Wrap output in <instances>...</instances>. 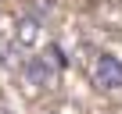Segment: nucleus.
Returning a JSON list of instances; mask_svg holds the SVG:
<instances>
[{
    "mask_svg": "<svg viewBox=\"0 0 122 114\" xmlns=\"http://www.w3.org/2000/svg\"><path fill=\"white\" fill-rule=\"evenodd\" d=\"M43 57H47V64H50L54 71H65V68H68V57H65V50H61L57 43H50V46L43 50Z\"/></svg>",
    "mask_w": 122,
    "mask_h": 114,
    "instance_id": "nucleus-3",
    "label": "nucleus"
},
{
    "mask_svg": "<svg viewBox=\"0 0 122 114\" xmlns=\"http://www.w3.org/2000/svg\"><path fill=\"white\" fill-rule=\"evenodd\" d=\"M36 39V22H18V43H32Z\"/></svg>",
    "mask_w": 122,
    "mask_h": 114,
    "instance_id": "nucleus-4",
    "label": "nucleus"
},
{
    "mask_svg": "<svg viewBox=\"0 0 122 114\" xmlns=\"http://www.w3.org/2000/svg\"><path fill=\"white\" fill-rule=\"evenodd\" d=\"M50 75H54V68L47 64V57H43V53H40V57H29V61L22 64V79H25L29 86H36V89H40V86H47V82H50Z\"/></svg>",
    "mask_w": 122,
    "mask_h": 114,
    "instance_id": "nucleus-2",
    "label": "nucleus"
},
{
    "mask_svg": "<svg viewBox=\"0 0 122 114\" xmlns=\"http://www.w3.org/2000/svg\"><path fill=\"white\" fill-rule=\"evenodd\" d=\"M0 114H11V110H7V107H0Z\"/></svg>",
    "mask_w": 122,
    "mask_h": 114,
    "instance_id": "nucleus-5",
    "label": "nucleus"
},
{
    "mask_svg": "<svg viewBox=\"0 0 122 114\" xmlns=\"http://www.w3.org/2000/svg\"><path fill=\"white\" fill-rule=\"evenodd\" d=\"M93 86L101 93L122 89V61L115 53H97V61H93Z\"/></svg>",
    "mask_w": 122,
    "mask_h": 114,
    "instance_id": "nucleus-1",
    "label": "nucleus"
}]
</instances>
